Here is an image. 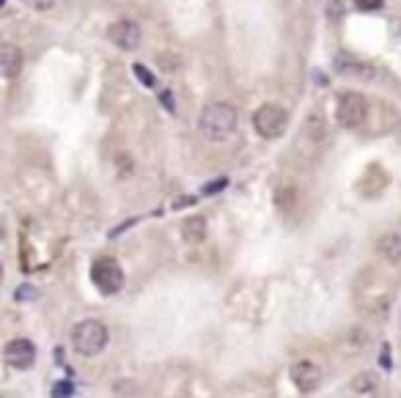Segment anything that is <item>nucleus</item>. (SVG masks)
Wrapping results in <instances>:
<instances>
[{
	"label": "nucleus",
	"mask_w": 401,
	"mask_h": 398,
	"mask_svg": "<svg viewBox=\"0 0 401 398\" xmlns=\"http://www.w3.org/2000/svg\"><path fill=\"white\" fill-rule=\"evenodd\" d=\"M36 297H39V291H36L33 286H28V283L14 291V300H17V302H28V300H36Z\"/></svg>",
	"instance_id": "nucleus-15"
},
{
	"label": "nucleus",
	"mask_w": 401,
	"mask_h": 398,
	"mask_svg": "<svg viewBox=\"0 0 401 398\" xmlns=\"http://www.w3.org/2000/svg\"><path fill=\"white\" fill-rule=\"evenodd\" d=\"M352 6L357 11H380L385 6V0H352Z\"/></svg>",
	"instance_id": "nucleus-16"
},
{
	"label": "nucleus",
	"mask_w": 401,
	"mask_h": 398,
	"mask_svg": "<svg viewBox=\"0 0 401 398\" xmlns=\"http://www.w3.org/2000/svg\"><path fill=\"white\" fill-rule=\"evenodd\" d=\"M28 8H33V11H50L53 6H55V0H22Z\"/></svg>",
	"instance_id": "nucleus-17"
},
{
	"label": "nucleus",
	"mask_w": 401,
	"mask_h": 398,
	"mask_svg": "<svg viewBox=\"0 0 401 398\" xmlns=\"http://www.w3.org/2000/svg\"><path fill=\"white\" fill-rule=\"evenodd\" d=\"M22 66H25L22 50L14 47V44H3L0 47V72H3V78H17L22 72Z\"/></svg>",
	"instance_id": "nucleus-10"
},
{
	"label": "nucleus",
	"mask_w": 401,
	"mask_h": 398,
	"mask_svg": "<svg viewBox=\"0 0 401 398\" xmlns=\"http://www.w3.org/2000/svg\"><path fill=\"white\" fill-rule=\"evenodd\" d=\"M201 132L209 138V141H226L234 135L237 129V110L234 105L229 102H212L204 107L201 113V121H198Z\"/></svg>",
	"instance_id": "nucleus-1"
},
{
	"label": "nucleus",
	"mask_w": 401,
	"mask_h": 398,
	"mask_svg": "<svg viewBox=\"0 0 401 398\" xmlns=\"http://www.w3.org/2000/svg\"><path fill=\"white\" fill-rule=\"evenodd\" d=\"M3 360H6V365L14 368V371H28V368H33V363H36V346H33V341H28V338H14V341H8L6 349H3Z\"/></svg>",
	"instance_id": "nucleus-7"
},
{
	"label": "nucleus",
	"mask_w": 401,
	"mask_h": 398,
	"mask_svg": "<svg viewBox=\"0 0 401 398\" xmlns=\"http://www.w3.org/2000/svg\"><path fill=\"white\" fill-rule=\"evenodd\" d=\"M253 127H256V132H258L261 138L275 141V138H280V135L286 132V127H289V113H286L280 105L267 102V105H261V107L253 113Z\"/></svg>",
	"instance_id": "nucleus-4"
},
{
	"label": "nucleus",
	"mask_w": 401,
	"mask_h": 398,
	"mask_svg": "<svg viewBox=\"0 0 401 398\" xmlns=\"http://www.w3.org/2000/svg\"><path fill=\"white\" fill-rule=\"evenodd\" d=\"M366 113H368V105H366V96H363V93H357V91L341 93V99H338V113H335V118H338L341 127H346V129L360 127V124L366 121Z\"/></svg>",
	"instance_id": "nucleus-5"
},
{
	"label": "nucleus",
	"mask_w": 401,
	"mask_h": 398,
	"mask_svg": "<svg viewBox=\"0 0 401 398\" xmlns=\"http://www.w3.org/2000/svg\"><path fill=\"white\" fill-rule=\"evenodd\" d=\"M72 346L82 357H93L107 346V327L96 318H85L72 329Z\"/></svg>",
	"instance_id": "nucleus-2"
},
{
	"label": "nucleus",
	"mask_w": 401,
	"mask_h": 398,
	"mask_svg": "<svg viewBox=\"0 0 401 398\" xmlns=\"http://www.w3.org/2000/svg\"><path fill=\"white\" fill-rule=\"evenodd\" d=\"M91 283H93L96 291L105 294V297L118 294L121 286H124V269H121V264H118L116 258H107V255L96 258V261L91 264Z\"/></svg>",
	"instance_id": "nucleus-3"
},
{
	"label": "nucleus",
	"mask_w": 401,
	"mask_h": 398,
	"mask_svg": "<svg viewBox=\"0 0 401 398\" xmlns=\"http://www.w3.org/2000/svg\"><path fill=\"white\" fill-rule=\"evenodd\" d=\"M289 377H292V382L297 385L300 393H314L321 385V368L317 363H311V360L294 363L292 371H289Z\"/></svg>",
	"instance_id": "nucleus-8"
},
{
	"label": "nucleus",
	"mask_w": 401,
	"mask_h": 398,
	"mask_svg": "<svg viewBox=\"0 0 401 398\" xmlns=\"http://www.w3.org/2000/svg\"><path fill=\"white\" fill-rule=\"evenodd\" d=\"M107 39H110L118 50L132 53V50L141 47L143 30H141V25H138L135 19H118V22H113V25L107 28Z\"/></svg>",
	"instance_id": "nucleus-6"
},
{
	"label": "nucleus",
	"mask_w": 401,
	"mask_h": 398,
	"mask_svg": "<svg viewBox=\"0 0 401 398\" xmlns=\"http://www.w3.org/2000/svg\"><path fill=\"white\" fill-rule=\"evenodd\" d=\"M380 253L388 258V261H401V239L396 234H388V237L380 242Z\"/></svg>",
	"instance_id": "nucleus-12"
},
{
	"label": "nucleus",
	"mask_w": 401,
	"mask_h": 398,
	"mask_svg": "<svg viewBox=\"0 0 401 398\" xmlns=\"http://www.w3.org/2000/svg\"><path fill=\"white\" fill-rule=\"evenodd\" d=\"M352 390L360 393V396H371L377 390V379L371 374L368 377H357V379H352Z\"/></svg>",
	"instance_id": "nucleus-13"
},
{
	"label": "nucleus",
	"mask_w": 401,
	"mask_h": 398,
	"mask_svg": "<svg viewBox=\"0 0 401 398\" xmlns=\"http://www.w3.org/2000/svg\"><path fill=\"white\" fill-rule=\"evenodd\" d=\"M181 237L187 242H204L206 239V220L204 217H187L181 223Z\"/></svg>",
	"instance_id": "nucleus-11"
},
{
	"label": "nucleus",
	"mask_w": 401,
	"mask_h": 398,
	"mask_svg": "<svg viewBox=\"0 0 401 398\" xmlns=\"http://www.w3.org/2000/svg\"><path fill=\"white\" fill-rule=\"evenodd\" d=\"M332 66H335V72H338L341 78H352V80L374 78V66L366 64V61H360V58H355V55H349V53H338L335 61H332Z\"/></svg>",
	"instance_id": "nucleus-9"
},
{
	"label": "nucleus",
	"mask_w": 401,
	"mask_h": 398,
	"mask_svg": "<svg viewBox=\"0 0 401 398\" xmlns=\"http://www.w3.org/2000/svg\"><path fill=\"white\" fill-rule=\"evenodd\" d=\"M75 393V385L72 382H58L55 388H53V396L61 398V396H72Z\"/></svg>",
	"instance_id": "nucleus-18"
},
{
	"label": "nucleus",
	"mask_w": 401,
	"mask_h": 398,
	"mask_svg": "<svg viewBox=\"0 0 401 398\" xmlns=\"http://www.w3.org/2000/svg\"><path fill=\"white\" fill-rule=\"evenodd\" d=\"M132 72L138 75V80H141V82H143L146 88H154V85H157V80H154V75H152V72H149L146 66H141V64H135V66H132Z\"/></svg>",
	"instance_id": "nucleus-14"
}]
</instances>
